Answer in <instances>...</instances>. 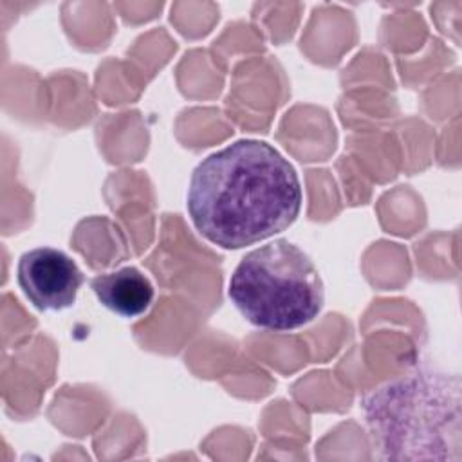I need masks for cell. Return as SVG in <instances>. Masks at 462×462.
<instances>
[{
    "mask_svg": "<svg viewBox=\"0 0 462 462\" xmlns=\"http://www.w3.org/2000/svg\"><path fill=\"white\" fill-rule=\"evenodd\" d=\"M186 204L202 236L224 249H240L296 220L301 186L296 170L276 148L240 139L199 162Z\"/></svg>",
    "mask_w": 462,
    "mask_h": 462,
    "instance_id": "1",
    "label": "cell"
},
{
    "mask_svg": "<svg viewBox=\"0 0 462 462\" xmlns=\"http://www.w3.org/2000/svg\"><path fill=\"white\" fill-rule=\"evenodd\" d=\"M227 294L249 323L274 332L307 325L325 301L316 265L285 238L247 253L231 274Z\"/></svg>",
    "mask_w": 462,
    "mask_h": 462,
    "instance_id": "2",
    "label": "cell"
},
{
    "mask_svg": "<svg viewBox=\"0 0 462 462\" xmlns=\"http://www.w3.org/2000/svg\"><path fill=\"white\" fill-rule=\"evenodd\" d=\"M372 435L390 458H451L458 451V388L446 377L417 375L372 393L365 402Z\"/></svg>",
    "mask_w": 462,
    "mask_h": 462,
    "instance_id": "3",
    "label": "cell"
},
{
    "mask_svg": "<svg viewBox=\"0 0 462 462\" xmlns=\"http://www.w3.org/2000/svg\"><path fill=\"white\" fill-rule=\"evenodd\" d=\"M18 283L36 309L63 310L74 305L83 283V273L63 251L36 247L22 254L18 262Z\"/></svg>",
    "mask_w": 462,
    "mask_h": 462,
    "instance_id": "4",
    "label": "cell"
},
{
    "mask_svg": "<svg viewBox=\"0 0 462 462\" xmlns=\"http://www.w3.org/2000/svg\"><path fill=\"white\" fill-rule=\"evenodd\" d=\"M92 291L101 305L123 318H137L153 301L150 280L135 267H121L92 280Z\"/></svg>",
    "mask_w": 462,
    "mask_h": 462,
    "instance_id": "5",
    "label": "cell"
}]
</instances>
